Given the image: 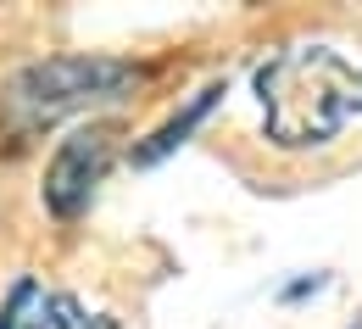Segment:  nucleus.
Returning a JSON list of instances; mask_svg holds the SVG:
<instances>
[{
	"mask_svg": "<svg viewBox=\"0 0 362 329\" xmlns=\"http://www.w3.org/2000/svg\"><path fill=\"white\" fill-rule=\"evenodd\" d=\"M257 95L279 145H323L362 117V62L329 45L284 50L257 73Z\"/></svg>",
	"mask_w": 362,
	"mask_h": 329,
	"instance_id": "obj_1",
	"label": "nucleus"
},
{
	"mask_svg": "<svg viewBox=\"0 0 362 329\" xmlns=\"http://www.w3.org/2000/svg\"><path fill=\"white\" fill-rule=\"evenodd\" d=\"M134 84H145V67H134V62L50 56V62H34V67H23V73H11L0 84V123H6V134L28 140V134L50 129L56 117L90 112L100 100H123Z\"/></svg>",
	"mask_w": 362,
	"mask_h": 329,
	"instance_id": "obj_2",
	"label": "nucleus"
},
{
	"mask_svg": "<svg viewBox=\"0 0 362 329\" xmlns=\"http://www.w3.org/2000/svg\"><path fill=\"white\" fill-rule=\"evenodd\" d=\"M112 151H117V129L112 123H84V129H73L56 145V156L45 168V207L56 218H78L90 207L95 185L112 168Z\"/></svg>",
	"mask_w": 362,
	"mask_h": 329,
	"instance_id": "obj_3",
	"label": "nucleus"
},
{
	"mask_svg": "<svg viewBox=\"0 0 362 329\" xmlns=\"http://www.w3.org/2000/svg\"><path fill=\"white\" fill-rule=\"evenodd\" d=\"M223 95H228L223 79H212L206 90H195V100H189L184 112H173V117H168V123H162V129H156L145 145H134V168H156L162 156H173V151H179V145L195 134V123H206V117H212V106H218Z\"/></svg>",
	"mask_w": 362,
	"mask_h": 329,
	"instance_id": "obj_4",
	"label": "nucleus"
},
{
	"mask_svg": "<svg viewBox=\"0 0 362 329\" xmlns=\"http://www.w3.org/2000/svg\"><path fill=\"white\" fill-rule=\"evenodd\" d=\"M23 329H117V324L90 313L78 296H50V290H40L34 307H28V318H23Z\"/></svg>",
	"mask_w": 362,
	"mask_h": 329,
	"instance_id": "obj_5",
	"label": "nucleus"
},
{
	"mask_svg": "<svg viewBox=\"0 0 362 329\" xmlns=\"http://www.w3.org/2000/svg\"><path fill=\"white\" fill-rule=\"evenodd\" d=\"M34 296H40V284H34V279H17V284H11V296H6V307H0V329H23L28 307H34Z\"/></svg>",
	"mask_w": 362,
	"mask_h": 329,
	"instance_id": "obj_6",
	"label": "nucleus"
}]
</instances>
